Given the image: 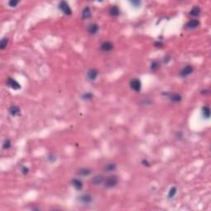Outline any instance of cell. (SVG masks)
Instances as JSON below:
<instances>
[{
	"mask_svg": "<svg viewBox=\"0 0 211 211\" xmlns=\"http://www.w3.org/2000/svg\"><path fill=\"white\" fill-rule=\"evenodd\" d=\"M97 76H98V72L96 69H89L87 71V78L88 79V80H90V81L96 80V79L97 78Z\"/></svg>",
	"mask_w": 211,
	"mask_h": 211,
	"instance_id": "10",
	"label": "cell"
},
{
	"mask_svg": "<svg viewBox=\"0 0 211 211\" xmlns=\"http://www.w3.org/2000/svg\"><path fill=\"white\" fill-rule=\"evenodd\" d=\"M199 26H200V22L197 19L190 20L186 24V27L188 29H196Z\"/></svg>",
	"mask_w": 211,
	"mask_h": 211,
	"instance_id": "14",
	"label": "cell"
},
{
	"mask_svg": "<svg viewBox=\"0 0 211 211\" xmlns=\"http://www.w3.org/2000/svg\"><path fill=\"white\" fill-rule=\"evenodd\" d=\"M177 194V188L176 187H171L168 191V198H173L175 195Z\"/></svg>",
	"mask_w": 211,
	"mask_h": 211,
	"instance_id": "22",
	"label": "cell"
},
{
	"mask_svg": "<svg viewBox=\"0 0 211 211\" xmlns=\"http://www.w3.org/2000/svg\"><path fill=\"white\" fill-rule=\"evenodd\" d=\"M202 113H203V116H204V118L209 119L210 118V109L209 106H204L202 108Z\"/></svg>",
	"mask_w": 211,
	"mask_h": 211,
	"instance_id": "20",
	"label": "cell"
},
{
	"mask_svg": "<svg viewBox=\"0 0 211 211\" xmlns=\"http://www.w3.org/2000/svg\"><path fill=\"white\" fill-rule=\"evenodd\" d=\"M79 200L80 202H82L84 204H91L93 200L92 196H90L89 194H83L79 197Z\"/></svg>",
	"mask_w": 211,
	"mask_h": 211,
	"instance_id": "6",
	"label": "cell"
},
{
	"mask_svg": "<svg viewBox=\"0 0 211 211\" xmlns=\"http://www.w3.org/2000/svg\"><path fill=\"white\" fill-rule=\"evenodd\" d=\"M142 164L144 165V166H146V167H149V163L148 162V160H146V159H144L143 161H142Z\"/></svg>",
	"mask_w": 211,
	"mask_h": 211,
	"instance_id": "29",
	"label": "cell"
},
{
	"mask_svg": "<svg viewBox=\"0 0 211 211\" xmlns=\"http://www.w3.org/2000/svg\"><path fill=\"white\" fill-rule=\"evenodd\" d=\"M169 98L173 102H179L181 100V96L179 93H172L170 95Z\"/></svg>",
	"mask_w": 211,
	"mask_h": 211,
	"instance_id": "18",
	"label": "cell"
},
{
	"mask_svg": "<svg viewBox=\"0 0 211 211\" xmlns=\"http://www.w3.org/2000/svg\"><path fill=\"white\" fill-rule=\"evenodd\" d=\"M109 14L112 17H118L120 15V8L116 5L111 6V7L109 8Z\"/></svg>",
	"mask_w": 211,
	"mask_h": 211,
	"instance_id": "16",
	"label": "cell"
},
{
	"mask_svg": "<svg viewBox=\"0 0 211 211\" xmlns=\"http://www.w3.org/2000/svg\"><path fill=\"white\" fill-rule=\"evenodd\" d=\"M131 4L134 7H139V5L141 4V2H139V1H132Z\"/></svg>",
	"mask_w": 211,
	"mask_h": 211,
	"instance_id": "28",
	"label": "cell"
},
{
	"mask_svg": "<svg viewBox=\"0 0 211 211\" xmlns=\"http://www.w3.org/2000/svg\"><path fill=\"white\" fill-rule=\"evenodd\" d=\"M159 68V64L158 61H153L151 64V69L153 71H157Z\"/></svg>",
	"mask_w": 211,
	"mask_h": 211,
	"instance_id": "24",
	"label": "cell"
},
{
	"mask_svg": "<svg viewBox=\"0 0 211 211\" xmlns=\"http://www.w3.org/2000/svg\"><path fill=\"white\" fill-rule=\"evenodd\" d=\"M193 70H194V69H193V67H192V66L187 65V66H185V68L182 69V70L181 71L180 74H181V77L185 78V77H187V76L191 75V73H193Z\"/></svg>",
	"mask_w": 211,
	"mask_h": 211,
	"instance_id": "7",
	"label": "cell"
},
{
	"mask_svg": "<svg viewBox=\"0 0 211 211\" xmlns=\"http://www.w3.org/2000/svg\"><path fill=\"white\" fill-rule=\"evenodd\" d=\"M100 48H101V50L103 51V52H110L113 50L114 46H113L112 42H110V41H104L101 45Z\"/></svg>",
	"mask_w": 211,
	"mask_h": 211,
	"instance_id": "5",
	"label": "cell"
},
{
	"mask_svg": "<svg viewBox=\"0 0 211 211\" xmlns=\"http://www.w3.org/2000/svg\"><path fill=\"white\" fill-rule=\"evenodd\" d=\"M92 17V12H91V9L88 7H86L83 8V12H82V17L83 19L87 20L89 19L90 17Z\"/></svg>",
	"mask_w": 211,
	"mask_h": 211,
	"instance_id": "15",
	"label": "cell"
},
{
	"mask_svg": "<svg viewBox=\"0 0 211 211\" xmlns=\"http://www.w3.org/2000/svg\"><path fill=\"white\" fill-rule=\"evenodd\" d=\"M130 88H131L133 91L136 92H139L141 90V87H142V84H141V82L138 79H133L130 80Z\"/></svg>",
	"mask_w": 211,
	"mask_h": 211,
	"instance_id": "3",
	"label": "cell"
},
{
	"mask_svg": "<svg viewBox=\"0 0 211 211\" xmlns=\"http://www.w3.org/2000/svg\"><path fill=\"white\" fill-rule=\"evenodd\" d=\"M59 8L63 12V13L65 14V15L69 16V15L72 14V9H71V7H70V6L69 5V3H68L67 2H65V1H61V2L59 3Z\"/></svg>",
	"mask_w": 211,
	"mask_h": 211,
	"instance_id": "2",
	"label": "cell"
},
{
	"mask_svg": "<svg viewBox=\"0 0 211 211\" xmlns=\"http://www.w3.org/2000/svg\"><path fill=\"white\" fill-rule=\"evenodd\" d=\"M28 172H29V169H28L26 167H23L22 168V173L23 175H26Z\"/></svg>",
	"mask_w": 211,
	"mask_h": 211,
	"instance_id": "27",
	"label": "cell"
},
{
	"mask_svg": "<svg viewBox=\"0 0 211 211\" xmlns=\"http://www.w3.org/2000/svg\"><path fill=\"white\" fill-rule=\"evenodd\" d=\"M71 183H72L73 186L77 191H81V190L83 189V184L82 181H81L80 179H78V178L73 179Z\"/></svg>",
	"mask_w": 211,
	"mask_h": 211,
	"instance_id": "12",
	"label": "cell"
},
{
	"mask_svg": "<svg viewBox=\"0 0 211 211\" xmlns=\"http://www.w3.org/2000/svg\"><path fill=\"white\" fill-rule=\"evenodd\" d=\"M118 177L116 175H112L107 178H106L104 181V185L106 188H112L115 187L118 183Z\"/></svg>",
	"mask_w": 211,
	"mask_h": 211,
	"instance_id": "1",
	"label": "cell"
},
{
	"mask_svg": "<svg viewBox=\"0 0 211 211\" xmlns=\"http://www.w3.org/2000/svg\"><path fill=\"white\" fill-rule=\"evenodd\" d=\"M18 3H19V2H18V1H15V0H12V1L8 2V5L10 7H16Z\"/></svg>",
	"mask_w": 211,
	"mask_h": 211,
	"instance_id": "26",
	"label": "cell"
},
{
	"mask_svg": "<svg viewBox=\"0 0 211 211\" xmlns=\"http://www.w3.org/2000/svg\"><path fill=\"white\" fill-rule=\"evenodd\" d=\"M116 168H117V165L115 163H108L104 165L103 171H106V172H112V171H116Z\"/></svg>",
	"mask_w": 211,
	"mask_h": 211,
	"instance_id": "11",
	"label": "cell"
},
{
	"mask_svg": "<svg viewBox=\"0 0 211 211\" xmlns=\"http://www.w3.org/2000/svg\"><path fill=\"white\" fill-rule=\"evenodd\" d=\"M7 42H8V40L7 39V38L2 39V40H1V44H0V48H1L2 50H4V49L6 48L7 45Z\"/></svg>",
	"mask_w": 211,
	"mask_h": 211,
	"instance_id": "25",
	"label": "cell"
},
{
	"mask_svg": "<svg viewBox=\"0 0 211 211\" xmlns=\"http://www.w3.org/2000/svg\"><path fill=\"white\" fill-rule=\"evenodd\" d=\"M8 113L12 116H19L21 113V109L18 106L13 105L11 106L8 109Z\"/></svg>",
	"mask_w": 211,
	"mask_h": 211,
	"instance_id": "9",
	"label": "cell"
},
{
	"mask_svg": "<svg viewBox=\"0 0 211 211\" xmlns=\"http://www.w3.org/2000/svg\"><path fill=\"white\" fill-rule=\"evenodd\" d=\"M92 171L89 169V168H87V167H83V168H80L79 171H78V174L82 176V177H87L88 175L91 174Z\"/></svg>",
	"mask_w": 211,
	"mask_h": 211,
	"instance_id": "17",
	"label": "cell"
},
{
	"mask_svg": "<svg viewBox=\"0 0 211 211\" xmlns=\"http://www.w3.org/2000/svg\"><path fill=\"white\" fill-rule=\"evenodd\" d=\"M11 145H12L11 141L9 139H5L4 142H3V149H8L11 147Z\"/></svg>",
	"mask_w": 211,
	"mask_h": 211,
	"instance_id": "23",
	"label": "cell"
},
{
	"mask_svg": "<svg viewBox=\"0 0 211 211\" xmlns=\"http://www.w3.org/2000/svg\"><path fill=\"white\" fill-rule=\"evenodd\" d=\"M200 12H201V10H200V7L195 6L194 7H192V9H191V12H190V14H191L192 17H197V16L200 15Z\"/></svg>",
	"mask_w": 211,
	"mask_h": 211,
	"instance_id": "19",
	"label": "cell"
},
{
	"mask_svg": "<svg viewBox=\"0 0 211 211\" xmlns=\"http://www.w3.org/2000/svg\"><path fill=\"white\" fill-rule=\"evenodd\" d=\"M105 177L101 175H97L91 179V184L93 185H100L102 183H104Z\"/></svg>",
	"mask_w": 211,
	"mask_h": 211,
	"instance_id": "4",
	"label": "cell"
},
{
	"mask_svg": "<svg viewBox=\"0 0 211 211\" xmlns=\"http://www.w3.org/2000/svg\"><path fill=\"white\" fill-rule=\"evenodd\" d=\"M99 26L97 23H91L87 27V32L91 35H95L98 32Z\"/></svg>",
	"mask_w": 211,
	"mask_h": 211,
	"instance_id": "13",
	"label": "cell"
},
{
	"mask_svg": "<svg viewBox=\"0 0 211 211\" xmlns=\"http://www.w3.org/2000/svg\"><path fill=\"white\" fill-rule=\"evenodd\" d=\"M7 85L9 87L13 88L14 90H17L21 88V85L19 83L13 79H7Z\"/></svg>",
	"mask_w": 211,
	"mask_h": 211,
	"instance_id": "8",
	"label": "cell"
},
{
	"mask_svg": "<svg viewBox=\"0 0 211 211\" xmlns=\"http://www.w3.org/2000/svg\"><path fill=\"white\" fill-rule=\"evenodd\" d=\"M82 98L83 99V100H85V101H90V100H92V99L93 98V95H92L91 92H85V93L83 95Z\"/></svg>",
	"mask_w": 211,
	"mask_h": 211,
	"instance_id": "21",
	"label": "cell"
}]
</instances>
